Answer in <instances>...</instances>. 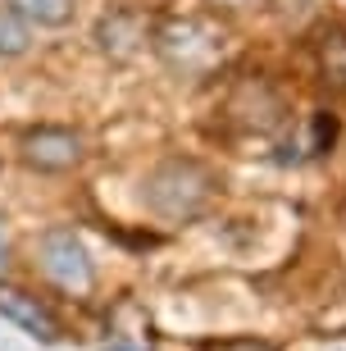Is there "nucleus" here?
Wrapping results in <instances>:
<instances>
[{"instance_id": "nucleus-1", "label": "nucleus", "mask_w": 346, "mask_h": 351, "mask_svg": "<svg viewBox=\"0 0 346 351\" xmlns=\"http://www.w3.org/2000/svg\"><path fill=\"white\" fill-rule=\"evenodd\" d=\"M210 187H214V178L201 165L173 160V165H164L146 178V206L164 219H182V215H196L210 201Z\"/></svg>"}, {"instance_id": "nucleus-2", "label": "nucleus", "mask_w": 346, "mask_h": 351, "mask_svg": "<svg viewBox=\"0 0 346 351\" xmlns=\"http://www.w3.org/2000/svg\"><path fill=\"white\" fill-rule=\"evenodd\" d=\"M41 274L51 278L55 287H64V292H87L91 287V261H87V247L77 242L73 233L64 228H55V233L41 237Z\"/></svg>"}, {"instance_id": "nucleus-3", "label": "nucleus", "mask_w": 346, "mask_h": 351, "mask_svg": "<svg viewBox=\"0 0 346 351\" xmlns=\"http://www.w3.org/2000/svg\"><path fill=\"white\" fill-rule=\"evenodd\" d=\"M18 151H23V165H32V169H73L82 156V142L69 128H37L18 142Z\"/></svg>"}, {"instance_id": "nucleus-4", "label": "nucleus", "mask_w": 346, "mask_h": 351, "mask_svg": "<svg viewBox=\"0 0 346 351\" xmlns=\"http://www.w3.org/2000/svg\"><path fill=\"white\" fill-rule=\"evenodd\" d=\"M0 311L10 315L14 324H23L27 333H37V338H55V319L41 311L32 297H23V292H14V287H0Z\"/></svg>"}, {"instance_id": "nucleus-5", "label": "nucleus", "mask_w": 346, "mask_h": 351, "mask_svg": "<svg viewBox=\"0 0 346 351\" xmlns=\"http://www.w3.org/2000/svg\"><path fill=\"white\" fill-rule=\"evenodd\" d=\"M10 10L37 27H60L73 19V0H10Z\"/></svg>"}, {"instance_id": "nucleus-6", "label": "nucleus", "mask_w": 346, "mask_h": 351, "mask_svg": "<svg viewBox=\"0 0 346 351\" xmlns=\"http://www.w3.org/2000/svg\"><path fill=\"white\" fill-rule=\"evenodd\" d=\"M323 73H328L337 87H346V37H333L323 46Z\"/></svg>"}, {"instance_id": "nucleus-7", "label": "nucleus", "mask_w": 346, "mask_h": 351, "mask_svg": "<svg viewBox=\"0 0 346 351\" xmlns=\"http://www.w3.org/2000/svg\"><path fill=\"white\" fill-rule=\"evenodd\" d=\"M18 51H23V32L0 14V55H18Z\"/></svg>"}, {"instance_id": "nucleus-8", "label": "nucleus", "mask_w": 346, "mask_h": 351, "mask_svg": "<svg viewBox=\"0 0 346 351\" xmlns=\"http://www.w3.org/2000/svg\"><path fill=\"white\" fill-rule=\"evenodd\" d=\"M210 351H273L269 342H260V338H232V342H219V347Z\"/></svg>"}]
</instances>
